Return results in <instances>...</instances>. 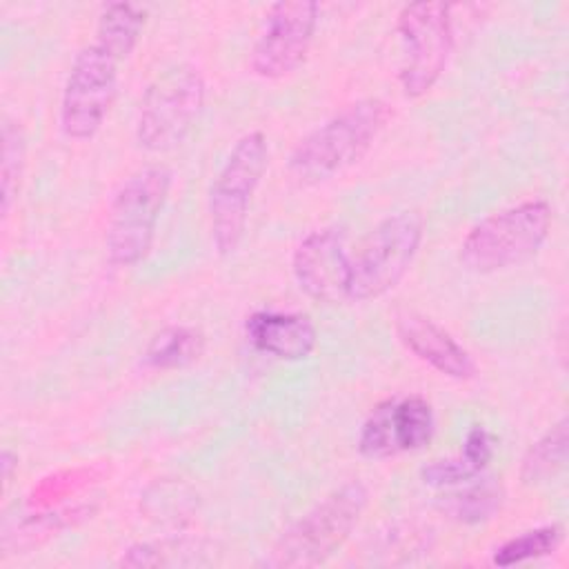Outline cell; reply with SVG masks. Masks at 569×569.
I'll return each instance as SVG.
<instances>
[{
	"mask_svg": "<svg viewBox=\"0 0 569 569\" xmlns=\"http://www.w3.org/2000/svg\"><path fill=\"white\" fill-rule=\"evenodd\" d=\"M393 111L376 96L349 102L309 131L291 151L287 169L300 184H320L353 167L371 149Z\"/></svg>",
	"mask_w": 569,
	"mask_h": 569,
	"instance_id": "6da1fadb",
	"label": "cell"
},
{
	"mask_svg": "<svg viewBox=\"0 0 569 569\" xmlns=\"http://www.w3.org/2000/svg\"><path fill=\"white\" fill-rule=\"evenodd\" d=\"M369 505V489L347 480L320 498L271 547L267 567L309 569L327 562L351 536Z\"/></svg>",
	"mask_w": 569,
	"mask_h": 569,
	"instance_id": "7a4b0ae2",
	"label": "cell"
},
{
	"mask_svg": "<svg viewBox=\"0 0 569 569\" xmlns=\"http://www.w3.org/2000/svg\"><path fill=\"white\" fill-rule=\"evenodd\" d=\"M553 222L545 198H529L478 220L460 244V264L473 273H496L533 258Z\"/></svg>",
	"mask_w": 569,
	"mask_h": 569,
	"instance_id": "3957f363",
	"label": "cell"
},
{
	"mask_svg": "<svg viewBox=\"0 0 569 569\" xmlns=\"http://www.w3.org/2000/svg\"><path fill=\"white\" fill-rule=\"evenodd\" d=\"M269 164V144L262 131L242 133L222 160L211 180L207 213L211 244L218 256L227 258L240 247L253 196Z\"/></svg>",
	"mask_w": 569,
	"mask_h": 569,
	"instance_id": "277c9868",
	"label": "cell"
},
{
	"mask_svg": "<svg viewBox=\"0 0 569 569\" xmlns=\"http://www.w3.org/2000/svg\"><path fill=\"white\" fill-rule=\"evenodd\" d=\"M171 180V169L153 162L133 171L118 187L104 231V251L113 267H136L149 256Z\"/></svg>",
	"mask_w": 569,
	"mask_h": 569,
	"instance_id": "5b68a950",
	"label": "cell"
},
{
	"mask_svg": "<svg viewBox=\"0 0 569 569\" xmlns=\"http://www.w3.org/2000/svg\"><path fill=\"white\" fill-rule=\"evenodd\" d=\"M207 100L198 67L180 62L160 71L144 89L136 116V142L144 151H169L184 142Z\"/></svg>",
	"mask_w": 569,
	"mask_h": 569,
	"instance_id": "8992f818",
	"label": "cell"
},
{
	"mask_svg": "<svg viewBox=\"0 0 569 569\" xmlns=\"http://www.w3.org/2000/svg\"><path fill=\"white\" fill-rule=\"evenodd\" d=\"M422 233L425 220L416 209L382 218L351 256L347 300L367 302L391 291L409 271Z\"/></svg>",
	"mask_w": 569,
	"mask_h": 569,
	"instance_id": "52a82bcc",
	"label": "cell"
},
{
	"mask_svg": "<svg viewBox=\"0 0 569 569\" xmlns=\"http://www.w3.org/2000/svg\"><path fill=\"white\" fill-rule=\"evenodd\" d=\"M400 38L398 82L405 98L429 93L447 69L453 51L451 7L436 0L409 2L396 20Z\"/></svg>",
	"mask_w": 569,
	"mask_h": 569,
	"instance_id": "ba28073f",
	"label": "cell"
},
{
	"mask_svg": "<svg viewBox=\"0 0 569 569\" xmlns=\"http://www.w3.org/2000/svg\"><path fill=\"white\" fill-rule=\"evenodd\" d=\"M118 64L98 42L76 53L60 98V129L69 140H91L100 131L116 100Z\"/></svg>",
	"mask_w": 569,
	"mask_h": 569,
	"instance_id": "9c48e42d",
	"label": "cell"
},
{
	"mask_svg": "<svg viewBox=\"0 0 569 569\" xmlns=\"http://www.w3.org/2000/svg\"><path fill=\"white\" fill-rule=\"evenodd\" d=\"M318 16L320 4L313 0L273 2L249 53L251 73L262 80L291 76L309 53Z\"/></svg>",
	"mask_w": 569,
	"mask_h": 569,
	"instance_id": "30bf717a",
	"label": "cell"
},
{
	"mask_svg": "<svg viewBox=\"0 0 569 569\" xmlns=\"http://www.w3.org/2000/svg\"><path fill=\"white\" fill-rule=\"evenodd\" d=\"M436 433L433 407L420 396L389 398L376 405L358 431V451L385 460L425 449Z\"/></svg>",
	"mask_w": 569,
	"mask_h": 569,
	"instance_id": "8fae6325",
	"label": "cell"
},
{
	"mask_svg": "<svg viewBox=\"0 0 569 569\" xmlns=\"http://www.w3.org/2000/svg\"><path fill=\"white\" fill-rule=\"evenodd\" d=\"M351 256L347 251V231L327 224L309 231L293 249L291 273L298 289L322 305L347 300Z\"/></svg>",
	"mask_w": 569,
	"mask_h": 569,
	"instance_id": "7c38bea8",
	"label": "cell"
},
{
	"mask_svg": "<svg viewBox=\"0 0 569 569\" xmlns=\"http://www.w3.org/2000/svg\"><path fill=\"white\" fill-rule=\"evenodd\" d=\"M396 333L407 351L447 378L471 380L478 373L473 356L447 329L422 313H400Z\"/></svg>",
	"mask_w": 569,
	"mask_h": 569,
	"instance_id": "4fadbf2b",
	"label": "cell"
},
{
	"mask_svg": "<svg viewBox=\"0 0 569 569\" xmlns=\"http://www.w3.org/2000/svg\"><path fill=\"white\" fill-rule=\"evenodd\" d=\"M247 342L276 360H307L318 345V329L307 313L260 309L244 320Z\"/></svg>",
	"mask_w": 569,
	"mask_h": 569,
	"instance_id": "5bb4252c",
	"label": "cell"
},
{
	"mask_svg": "<svg viewBox=\"0 0 569 569\" xmlns=\"http://www.w3.org/2000/svg\"><path fill=\"white\" fill-rule=\"evenodd\" d=\"M493 458V438L482 425H473L462 442L460 453L449 458H436L420 469V478L431 487H458L487 469Z\"/></svg>",
	"mask_w": 569,
	"mask_h": 569,
	"instance_id": "9a60e30c",
	"label": "cell"
},
{
	"mask_svg": "<svg viewBox=\"0 0 569 569\" xmlns=\"http://www.w3.org/2000/svg\"><path fill=\"white\" fill-rule=\"evenodd\" d=\"M204 353V333L196 327L171 325L160 329L142 353V365L156 371H173L193 365Z\"/></svg>",
	"mask_w": 569,
	"mask_h": 569,
	"instance_id": "2e32d148",
	"label": "cell"
},
{
	"mask_svg": "<svg viewBox=\"0 0 569 569\" xmlns=\"http://www.w3.org/2000/svg\"><path fill=\"white\" fill-rule=\"evenodd\" d=\"M147 11L133 2H109L102 7L96 24V40L116 60H124L138 44Z\"/></svg>",
	"mask_w": 569,
	"mask_h": 569,
	"instance_id": "e0dca14e",
	"label": "cell"
},
{
	"mask_svg": "<svg viewBox=\"0 0 569 569\" xmlns=\"http://www.w3.org/2000/svg\"><path fill=\"white\" fill-rule=\"evenodd\" d=\"M500 500H502L500 485L493 482V478L478 476L465 482V487L442 496L440 509L458 522L476 525L493 518V513L500 509Z\"/></svg>",
	"mask_w": 569,
	"mask_h": 569,
	"instance_id": "ac0fdd59",
	"label": "cell"
},
{
	"mask_svg": "<svg viewBox=\"0 0 569 569\" xmlns=\"http://www.w3.org/2000/svg\"><path fill=\"white\" fill-rule=\"evenodd\" d=\"M567 418L553 422L522 456L520 480L525 485H542L551 480L567 462Z\"/></svg>",
	"mask_w": 569,
	"mask_h": 569,
	"instance_id": "d6986e66",
	"label": "cell"
},
{
	"mask_svg": "<svg viewBox=\"0 0 569 569\" xmlns=\"http://www.w3.org/2000/svg\"><path fill=\"white\" fill-rule=\"evenodd\" d=\"M2 153H0V211L9 216L11 204L18 198L24 158H27V138L18 120L4 116L2 118Z\"/></svg>",
	"mask_w": 569,
	"mask_h": 569,
	"instance_id": "ffe728a7",
	"label": "cell"
},
{
	"mask_svg": "<svg viewBox=\"0 0 569 569\" xmlns=\"http://www.w3.org/2000/svg\"><path fill=\"white\" fill-rule=\"evenodd\" d=\"M560 542H562V527L556 522L542 525L505 540L500 547H496L491 562L496 567H513L529 560H538V558L551 556L560 547Z\"/></svg>",
	"mask_w": 569,
	"mask_h": 569,
	"instance_id": "44dd1931",
	"label": "cell"
},
{
	"mask_svg": "<svg viewBox=\"0 0 569 569\" xmlns=\"http://www.w3.org/2000/svg\"><path fill=\"white\" fill-rule=\"evenodd\" d=\"M18 469V453H13L11 449H2L0 453V473H2V485L7 487L13 478V471Z\"/></svg>",
	"mask_w": 569,
	"mask_h": 569,
	"instance_id": "7402d4cb",
	"label": "cell"
}]
</instances>
